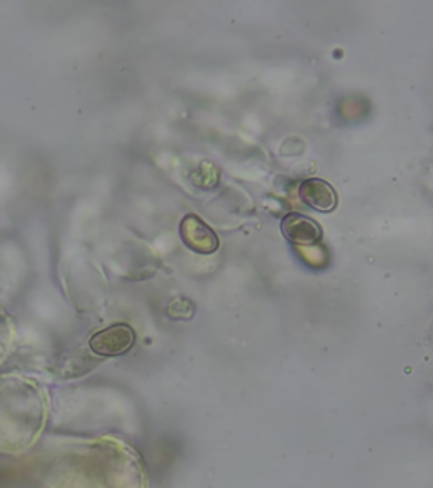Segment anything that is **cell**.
<instances>
[{
    "label": "cell",
    "instance_id": "3",
    "mask_svg": "<svg viewBox=\"0 0 433 488\" xmlns=\"http://www.w3.org/2000/svg\"><path fill=\"white\" fill-rule=\"evenodd\" d=\"M281 233L290 243L297 246H310L319 243L322 238V228L319 222L310 219L303 214L290 212L281 221Z\"/></svg>",
    "mask_w": 433,
    "mask_h": 488
},
{
    "label": "cell",
    "instance_id": "2",
    "mask_svg": "<svg viewBox=\"0 0 433 488\" xmlns=\"http://www.w3.org/2000/svg\"><path fill=\"white\" fill-rule=\"evenodd\" d=\"M180 236L186 248L200 255H212L218 249V236L202 217L188 214L180 224Z\"/></svg>",
    "mask_w": 433,
    "mask_h": 488
},
{
    "label": "cell",
    "instance_id": "4",
    "mask_svg": "<svg viewBox=\"0 0 433 488\" xmlns=\"http://www.w3.org/2000/svg\"><path fill=\"white\" fill-rule=\"evenodd\" d=\"M300 198L308 207L319 212H332L337 207V192L335 188L322 178H308L300 186Z\"/></svg>",
    "mask_w": 433,
    "mask_h": 488
},
{
    "label": "cell",
    "instance_id": "1",
    "mask_svg": "<svg viewBox=\"0 0 433 488\" xmlns=\"http://www.w3.org/2000/svg\"><path fill=\"white\" fill-rule=\"evenodd\" d=\"M136 343V333L131 325L114 324L95 333L89 341L91 353L99 356H121L126 355Z\"/></svg>",
    "mask_w": 433,
    "mask_h": 488
}]
</instances>
